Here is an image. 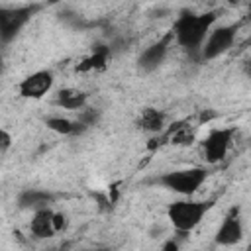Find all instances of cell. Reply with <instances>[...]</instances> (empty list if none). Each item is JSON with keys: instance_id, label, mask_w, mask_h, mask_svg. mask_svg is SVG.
Listing matches in <instances>:
<instances>
[{"instance_id": "cell-12", "label": "cell", "mask_w": 251, "mask_h": 251, "mask_svg": "<svg viewBox=\"0 0 251 251\" xmlns=\"http://www.w3.org/2000/svg\"><path fill=\"white\" fill-rule=\"evenodd\" d=\"M135 126H137V129H141L145 133H161L167 126V114L159 108L147 106L137 114Z\"/></svg>"}, {"instance_id": "cell-11", "label": "cell", "mask_w": 251, "mask_h": 251, "mask_svg": "<svg viewBox=\"0 0 251 251\" xmlns=\"http://www.w3.org/2000/svg\"><path fill=\"white\" fill-rule=\"evenodd\" d=\"M53 104L61 110H71V112H80L88 106V94L80 88L75 86H65L61 90H57Z\"/></svg>"}, {"instance_id": "cell-8", "label": "cell", "mask_w": 251, "mask_h": 251, "mask_svg": "<svg viewBox=\"0 0 251 251\" xmlns=\"http://www.w3.org/2000/svg\"><path fill=\"white\" fill-rule=\"evenodd\" d=\"M243 220H241V212L237 206H231L226 216L222 218L216 233H214V243L220 247H233L243 239Z\"/></svg>"}, {"instance_id": "cell-14", "label": "cell", "mask_w": 251, "mask_h": 251, "mask_svg": "<svg viewBox=\"0 0 251 251\" xmlns=\"http://www.w3.org/2000/svg\"><path fill=\"white\" fill-rule=\"evenodd\" d=\"M112 59V49L106 45H98L96 49H92V53L88 57H84L78 65L76 71L78 73H96V71H104L108 67Z\"/></svg>"}, {"instance_id": "cell-15", "label": "cell", "mask_w": 251, "mask_h": 251, "mask_svg": "<svg viewBox=\"0 0 251 251\" xmlns=\"http://www.w3.org/2000/svg\"><path fill=\"white\" fill-rule=\"evenodd\" d=\"M43 124L47 126V129H51V131H55L59 135H67V137L80 135V133H84L88 129L78 120H71V118H63V116H49V118L43 120Z\"/></svg>"}, {"instance_id": "cell-20", "label": "cell", "mask_w": 251, "mask_h": 251, "mask_svg": "<svg viewBox=\"0 0 251 251\" xmlns=\"http://www.w3.org/2000/svg\"><path fill=\"white\" fill-rule=\"evenodd\" d=\"M178 245H180L178 239H176V237H171V239H167L163 251H178Z\"/></svg>"}, {"instance_id": "cell-9", "label": "cell", "mask_w": 251, "mask_h": 251, "mask_svg": "<svg viewBox=\"0 0 251 251\" xmlns=\"http://www.w3.org/2000/svg\"><path fill=\"white\" fill-rule=\"evenodd\" d=\"M171 41H175V39H173V33L169 31L163 39H159V41L147 45V47L141 51V55L137 57V67H139L143 73H153L155 69H159V67L163 65V61L167 59V55H169V45H171Z\"/></svg>"}, {"instance_id": "cell-13", "label": "cell", "mask_w": 251, "mask_h": 251, "mask_svg": "<svg viewBox=\"0 0 251 251\" xmlns=\"http://www.w3.org/2000/svg\"><path fill=\"white\" fill-rule=\"evenodd\" d=\"M55 196L47 190H35V188H25L18 196V206L24 210H41V208H51Z\"/></svg>"}, {"instance_id": "cell-10", "label": "cell", "mask_w": 251, "mask_h": 251, "mask_svg": "<svg viewBox=\"0 0 251 251\" xmlns=\"http://www.w3.org/2000/svg\"><path fill=\"white\" fill-rule=\"evenodd\" d=\"M29 233L35 239H49L57 235L55 229V212L51 208H41L31 214L29 220Z\"/></svg>"}, {"instance_id": "cell-19", "label": "cell", "mask_w": 251, "mask_h": 251, "mask_svg": "<svg viewBox=\"0 0 251 251\" xmlns=\"http://www.w3.org/2000/svg\"><path fill=\"white\" fill-rule=\"evenodd\" d=\"M67 227H69V218H67V214L55 212V229H57V233L65 231Z\"/></svg>"}, {"instance_id": "cell-21", "label": "cell", "mask_w": 251, "mask_h": 251, "mask_svg": "<svg viewBox=\"0 0 251 251\" xmlns=\"http://www.w3.org/2000/svg\"><path fill=\"white\" fill-rule=\"evenodd\" d=\"M243 73H245L247 76H251V59H247V61L243 63Z\"/></svg>"}, {"instance_id": "cell-23", "label": "cell", "mask_w": 251, "mask_h": 251, "mask_svg": "<svg viewBox=\"0 0 251 251\" xmlns=\"http://www.w3.org/2000/svg\"><path fill=\"white\" fill-rule=\"evenodd\" d=\"M247 45H251V35H249V39H247Z\"/></svg>"}, {"instance_id": "cell-7", "label": "cell", "mask_w": 251, "mask_h": 251, "mask_svg": "<svg viewBox=\"0 0 251 251\" xmlns=\"http://www.w3.org/2000/svg\"><path fill=\"white\" fill-rule=\"evenodd\" d=\"M55 75L49 69H39L29 73L18 82V94L25 100H41L53 90Z\"/></svg>"}, {"instance_id": "cell-4", "label": "cell", "mask_w": 251, "mask_h": 251, "mask_svg": "<svg viewBox=\"0 0 251 251\" xmlns=\"http://www.w3.org/2000/svg\"><path fill=\"white\" fill-rule=\"evenodd\" d=\"M235 127H216L212 129L202 141H200V151L202 157L208 165H218L220 161L226 159L231 143H233Z\"/></svg>"}, {"instance_id": "cell-16", "label": "cell", "mask_w": 251, "mask_h": 251, "mask_svg": "<svg viewBox=\"0 0 251 251\" xmlns=\"http://www.w3.org/2000/svg\"><path fill=\"white\" fill-rule=\"evenodd\" d=\"M169 139L173 145H180V147H188L196 141V127L188 126V124H175L169 129Z\"/></svg>"}, {"instance_id": "cell-24", "label": "cell", "mask_w": 251, "mask_h": 251, "mask_svg": "<svg viewBox=\"0 0 251 251\" xmlns=\"http://www.w3.org/2000/svg\"><path fill=\"white\" fill-rule=\"evenodd\" d=\"M247 251H251V245H249V247H247Z\"/></svg>"}, {"instance_id": "cell-18", "label": "cell", "mask_w": 251, "mask_h": 251, "mask_svg": "<svg viewBox=\"0 0 251 251\" xmlns=\"http://www.w3.org/2000/svg\"><path fill=\"white\" fill-rule=\"evenodd\" d=\"M12 143H14L12 133H10L6 127H2V129H0V153L6 155V153L10 151V147H12Z\"/></svg>"}, {"instance_id": "cell-17", "label": "cell", "mask_w": 251, "mask_h": 251, "mask_svg": "<svg viewBox=\"0 0 251 251\" xmlns=\"http://www.w3.org/2000/svg\"><path fill=\"white\" fill-rule=\"evenodd\" d=\"M76 120H78L82 126L92 127V126H96V124L100 122V110H96V108H88V106H86L84 110L78 112Z\"/></svg>"}, {"instance_id": "cell-1", "label": "cell", "mask_w": 251, "mask_h": 251, "mask_svg": "<svg viewBox=\"0 0 251 251\" xmlns=\"http://www.w3.org/2000/svg\"><path fill=\"white\" fill-rule=\"evenodd\" d=\"M216 22H218L216 10H208V12H200V14L184 12L175 20L171 33H173V39L178 47H182L186 51H198L200 53L206 37L216 27Z\"/></svg>"}, {"instance_id": "cell-6", "label": "cell", "mask_w": 251, "mask_h": 251, "mask_svg": "<svg viewBox=\"0 0 251 251\" xmlns=\"http://www.w3.org/2000/svg\"><path fill=\"white\" fill-rule=\"evenodd\" d=\"M39 6H16V8H2L0 10V39L2 43H10L20 29L31 20Z\"/></svg>"}, {"instance_id": "cell-22", "label": "cell", "mask_w": 251, "mask_h": 251, "mask_svg": "<svg viewBox=\"0 0 251 251\" xmlns=\"http://www.w3.org/2000/svg\"><path fill=\"white\" fill-rule=\"evenodd\" d=\"M78 251H102V249H94V247H84V249H78Z\"/></svg>"}, {"instance_id": "cell-5", "label": "cell", "mask_w": 251, "mask_h": 251, "mask_svg": "<svg viewBox=\"0 0 251 251\" xmlns=\"http://www.w3.org/2000/svg\"><path fill=\"white\" fill-rule=\"evenodd\" d=\"M237 37V24H227V25H216L210 35L206 37L202 49H200V59L202 61H212L218 59L220 55L227 53Z\"/></svg>"}, {"instance_id": "cell-3", "label": "cell", "mask_w": 251, "mask_h": 251, "mask_svg": "<svg viewBox=\"0 0 251 251\" xmlns=\"http://www.w3.org/2000/svg\"><path fill=\"white\" fill-rule=\"evenodd\" d=\"M208 175L210 173L206 167H186V169H175L163 173L157 178V182L173 194H178L182 198H192L208 180Z\"/></svg>"}, {"instance_id": "cell-2", "label": "cell", "mask_w": 251, "mask_h": 251, "mask_svg": "<svg viewBox=\"0 0 251 251\" xmlns=\"http://www.w3.org/2000/svg\"><path fill=\"white\" fill-rule=\"evenodd\" d=\"M212 206H214V200L180 198V200H175L167 206V220L176 233L186 235L194 227L200 226V222L212 210Z\"/></svg>"}]
</instances>
